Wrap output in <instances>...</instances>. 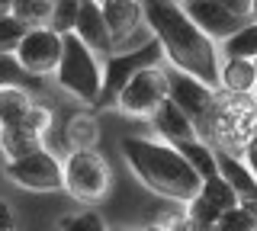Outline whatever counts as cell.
<instances>
[{
    "label": "cell",
    "mask_w": 257,
    "mask_h": 231,
    "mask_svg": "<svg viewBox=\"0 0 257 231\" xmlns=\"http://www.w3.org/2000/svg\"><path fill=\"white\" fill-rule=\"evenodd\" d=\"M142 10H145V23H148L155 42L164 52V58L180 74L196 77L199 84L219 90L222 65H219L215 42L193 26L190 17L183 13V7L171 4V0H151V4H142Z\"/></svg>",
    "instance_id": "cell-1"
},
{
    "label": "cell",
    "mask_w": 257,
    "mask_h": 231,
    "mask_svg": "<svg viewBox=\"0 0 257 231\" xmlns=\"http://www.w3.org/2000/svg\"><path fill=\"white\" fill-rule=\"evenodd\" d=\"M122 154L128 167L135 170L148 189L158 196L174 199V202H193L203 189V180L196 170L183 161V154L164 141H148V138H122Z\"/></svg>",
    "instance_id": "cell-2"
},
{
    "label": "cell",
    "mask_w": 257,
    "mask_h": 231,
    "mask_svg": "<svg viewBox=\"0 0 257 231\" xmlns=\"http://www.w3.org/2000/svg\"><path fill=\"white\" fill-rule=\"evenodd\" d=\"M58 84L71 97H77L80 103H100V90H103V68L96 61V55L90 49L77 42V36H64V49H61V61L55 71Z\"/></svg>",
    "instance_id": "cell-3"
},
{
    "label": "cell",
    "mask_w": 257,
    "mask_h": 231,
    "mask_svg": "<svg viewBox=\"0 0 257 231\" xmlns=\"http://www.w3.org/2000/svg\"><path fill=\"white\" fill-rule=\"evenodd\" d=\"M64 189L80 202H100L109 189V167L96 151H71L64 157Z\"/></svg>",
    "instance_id": "cell-4"
},
{
    "label": "cell",
    "mask_w": 257,
    "mask_h": 231,
    "mask_svg": "<svg viewBox=\"0 0 257 231\" xmlns=\"http://www.w3.org/2000/svg\"><path fill=\"white\" fill-rule=\"evenodd\" d=\"M161 45L151 39L148 45H142V49L135 52H122V55H112L106 58V65H103V90H100V103L96 106H116L119 93L125 90V84L132 81L139 71L145 68H155L161 61Z\"/></svg>",
    "instance_id": "cell-5"
},
{
    "label": "cell",
    "mask_w": 257,
    "mask_h": 231,
    "mask_svg": "<svg viewBox=\"0 0 257 231\" xmlns=\"http://www.w3.org/2000/svg\"><path fill=\"white\" fill-rule=\"evenodd\" d=\"M100 10H103V20H106L112 49L119 55L135 52V49H142V45H148L151 39H155L151 29H148V23H145L142 4H132V0H109V4H100Z\"/></svg>",
    "instance_id": "cell-6"
},
{
    "label": "cell",
    "mask_w": 257,
    "mask_h": 231,
    "mask_svg": "<svg viewBox=\"0 0 257 231\" xmlns=\"http://www.w3.org/2000/svg\"><path fill=\"white\" fill-rule=\"evenodd\" d=\"M167 100H171L196 129H206L219 93H215L212 87L199 84L196 77H187V74H180V71H167Z\"/></svg>",
    "instance_id": "cell-7"
},
{
    "label": "cell",
    "mask_w": 257,
    "mask_h": 231,
    "mask_svg": "<svg viewBox=\"0 0 257 231\" xmlns=\"http://www.w3.org/2000/svg\"><path fill=\"white\" fill-rule=\"evenodd\" d=\"M7 177L26 189H39V193L64 189V164L45 148H36L20 161H7Z\"/></svg>",
    "instance_id": "cell-8"
},
{
    "label": "cell",
    "mask_w": 257,
    "mask_h": 231,
    "mask_svg": "<svg viewBox=\"0 0 257 231\" xmlns=\"http://www.w3.org/2000/svg\"><path fill=\"white\" fill-rule=\"evenodd\" d=\"M167 100V71L164 68H145L132 81L125 84V90L119 93L116 106L128 116H155V109Z\"/></svg>",
    "instance_id": "cell-9"
},
{
    "label": "cell",
    "mask_w": 257,
    "mask_h": 231,
    "mask_svg": "<svg viewBox=\"0 0 257 231\" xmlns=\"http://www.w3.org/2000/svg\"><path fill=\"white\" fill-rule=\"evenodd\" d=\"M61 49H64V39L55 36L52 29H29V33L23 36V42L16 45L13 55L32 77H45V74H55V71H58Z\"/></svg>",
    "instance_id": "cell-10"
},
{
    "label": "cell",
    "mask_w": 257,
    "mask_h": 231,
    "mask_svg": "<svg viewBox=\"0 0 257 231\" xmlns=\"http://www.w3.org/2000/svg\"><path fill=\"white\" fill-rule=\"evenodd\" d=\"M183 7V13L190 17V23L199 29L203 36H209L215 42H228L235 33H241V29L247 26L244 20H238V17H231L228 13V7L222 4V0H187V4H180Z\"/></svg>",
    "instance_id": "cell-11"
},
{
    "label": "cell",
    "mask_w": 257,
    "mask_h": 231,
    "mask_svg": "<svg viewBox=\"0 0 257 231\" xmlns=\"http://www.w3.org/2000/svg\"><path fill=\"white\" fill-rule=\"evenodd\" d=\"M215 161H219V177L231 186L238 205L247 209L257 218V180H254V173L247 170V164L241 161L238 154H231V151H219Z\"/></svg>",
    "instance_id": "cell-12"
},
{
    "label": "cell",
    "mask_w": 257,
    "mask_h": 231,
    "mask_svg": "<svg viewBox=\"0 0 257 231\" xmlns=\"http://www.w3.org/2000/svg\"><path fill=\"white\" fill-rule=\"evenodd\" d=\"M74 36L84 49H90L93 55H106L112 58L116 49H112V39H109V29H106V20H103V10L100 4L93 0H84L77 10V23H74Z\"/></svg>",
    "instance_id": "cell-13"
},
{
    "label": "cell",
    "mask_w": 257,
    "mask_h": 231,
    "mask_svg": "<svg viewBox=\"0 0 257 231\" xmlns=\"http://www.w3.org/2000/svg\"><path fill=\"white\" fill-rule=\"evenodd\" d=\"M151 122H155V129L161 132L164 145H171V148H180V145H187V141L196 138V125H193L171 100H164V103L155 109Z\"/></svg>",
    "instance_id": "cell-14"
},
{
    "label": "cell",
    "mask_w": 257,
    "mask_h": 231,
    "mask_svg": "<svg viewBox=\"0 0 257 231\" xmlns=\"http://www.w3.org/2000/svg\"><path fill=\"white\" fill-rule=\"evenodd\" d=\"M219 87H225L231 97H247L251 90H257V71H254V61L225 58L222 68H219Z\"/></svg>",
    "instance_id": "cell-15"
},
{
    "label": "cell",
    "mask_w": 257,
    "mask_h": 231,
    "mask_svg": "<svg viewBox=\"0 0 257 231\" xmlns=\"http://www.w3.org/2000/svg\"><path fill=\"white\" fill-rule=\"evenodd\" d=\"M0 90H42V77H32L26 68L16 61L13 52L0 55Z\"/></svg>",
    "instance_id": "cell-16"
},
{
    "label": "cell",
    "mask_w": 257,
    "mask_h": 231,
    "mask_svg": "<svg viewBox=\"0 0 257 231\" xmlns=\"http://www.w3.org/2000/svg\"><path fill=\"white\" fill-rule=\"evenodd\" d=\"M64 138H68L71 151H93V145L100 141V125L90 113H77L64 125Z\"/></svg>",
    "instance_id": "cell-17"
},
{
    "label": "cell",
    "mask_w": 257,
    "mask_h": 231,
    "mask_svg": "<svg viewBox=\"0 0 257 231\" xmlns=\"http://www.w3.org/2000/svg\"><path fill=\"white\" fill-rule=\"evenodd\" d=\"M177 151H180L183 161H187L193 170H196V177H199V180H212V177H219V161H215V151L209 148L206 141L193 138V141H187V145H180Z\"/></svg>",
    "instance_id": "cell-18"
},
{
    "label": "cell",
    "mask_w": 257,
    "mask_h": 231,
    "mask_svg": "<svg viewBox=\"0 0 257 231\" xmlns=\"http://www.w3.org/2000/svg\"><path fill=\"white\" fill-rule=\"evenodd\" d=\"M52 7L48 0H13L10 4V17L26 29H45L52 20Z\"/></svg>",
    "instance_id": "cell-19"
},
{
    "label": "cell",
    "mask_w": 257,
    "mask_h": 231,
    "mask_svg": "<svg viewBox=\"0 0 257 231\" xmlns=\"http://www.w3.org/2000/svg\"><path fill=\"white\" fill-rule=\"evenodd\" d=\"M0 148H4V154H10V161H20V157L32 154L36 148H42V141L36 135H29L26 129H20V125H4L0 129Z\"/></svg>",
    "instance_id": "cell-20"
},
{
    "label": "cell",
    "mask_w": 257,
    "mask_h": 231,
    "mask_svg": "<svg viewBox=\"0 0 257 231\" xmlns=\"http://www.w3.org/2000/svg\"><path fill=\"white\" fill-rule=\"evenodd\" d=\"M32 109V93L26 90H0V122L20 125Z\"/></svg>",
    "instance_id": "cell-21"
},
{
    "label": "cell",
    "mask_w": 257,
    "mask_h": 231,
    "mask_svg": "<svg viewBox=\"0 0 257 231\" xmlns=\"http://www.w3.org/2000/svg\"><path fill=\"white\" fill-rule=\"evenodd\" d=\"M225 58H241V61H254L257 58V23H247L241 33H235L228 42H222Z\"/></svg>",
    "instance_id": "cell-22"
},
{
    "label": "cell",
    "mask_w": 257,
    "mask_h": 231,
    "mask_svg": "<svg viewBox=\"0 0 257 231\" xmlns=\"http://www.w3.org/2000/svg\"><path fill=\"white\" fill-rule=\"evenodd\" d=\"M199 196H203V199H206V202L212 205V209L219 212V215L238 205V199H235V193H231V186H228V183H225L222 177L203 180V189H199Z\"/></svg>",
    "instance_id": "cell-23"
},
{
    "label": "cell",
    "mask_w": 257,
    "mask_h": 231,
    "mask_svg": "<svg viewBox=\"0 0 257 231\" xmlns=\"http://www.w3.org/2000/svg\"><path fill=\"white\" fill-rule=\"evenodd\" d=\"M77 10H80V0H58L52 7V20H48L45 29H52L55 36H74V23H77Z\"/></svg>",
    "instance_id": "cell-24"
},
{
    "label": "cell",
    "mask_w": 257,
    "mask_h": 231,
    "mask_svg": "<svg viewBox=\"0 0 257 231\" xmlns=\"http://www.w3.org/2000/svg\"><path fill=\"white\" fill-rule=\"evenodd\" d=\"M215 231H257V218L247 209L235 205V209H228V212L219 215V225H215Z\"/></svg>",
    "instance_id": "cell-25"
},
{
    "label": "cell",
    "mask_w": 257,
    "mask_h": 231,
    "mask_svg": "<svg viewBox=\"0 0 257 231\" xmlns=\"http://www.w3.org/2000/svg\"><path fill=\"white\" fill-rule=\"evenodd\" d=\"M61 231H106V225L96 212H77L61 221Z\"/></svg>",
    "instance_id": "cell-26"
},
{
    "label": "cell",
    "mask_w": 257,
    "mask_h": 231,
    "mask_svg": "<svg viewBox=\"0 0 257 231\" xmlns=\"http://www.w3.org/2000/svg\"><path fill=\"white\" fill-rule=\"evenodd\" d=\"M244 164H247V170H251L254 180H257V132H254V138L244 145Z\"/></svg>",
    "instance_id": "cell-27"
},
{
    "label": "cell",
    "mask_w": 257,
    "mask_h": 231,
    "mask_svg": "<svg viewBox=\"0 0 257 231\" xmlns=\"http://www.w3.org/2000/svg\"><path fill=\"white\" fill-rule=\"evenodd\" d=\"M0 231H16V218H13V209L0 199Z\"/></svg>",
    "instance_id": "cell-28"
},
{
    "label": "cell",
    "mask_w": 257,
    "mask_h": 231,
    "mask_svg": "<svg viewBox=\"0 0 257 231\" xmlns=\"http://www.w3.org/2000/svg\"><path fill=\"white\" fill-rule=\"evenodd\" d=\"M142 231H171V228H164V225L158 221V225H148V228H142Z\"/></svg>",
    "instance_id": "cell-29"
},
{
    "label": "cell",
    "mask_w": 257,
    "mask_h": 231,
    "mask_svg": "<svg viewBox=\"0 0 257 231\" xmlns=\"http://www.w3.org/2000/svg\"><path fill=\"white\" fill-rule=\"evenodd\" d=\"M254 109H257V90H254Z\"/></svg>",
    "instance_id": "cell-30"
},
{
    "label": "cell",
    "mask_w": 257,
    "mask_h": 231,
    "mask_svg": "<svg viewBox=\"0 0 257 231\" xmlns=\"http://www.w3.org/2000/svg\"><path fill=\"white\" fill-rule=\"evenodd\" d=\"M254 71H257V58H254Z\"/></svg>",
    "instance_id": "cell-31"
},
{
    "label": "cell",
    "mask_w": 257,
    "mask_h": 231,
    "mask_svg": "<svg viewBox=\"0 0 257 231\" xmlns=\"http://www.w3.org/2000/svg\"><path fill=\"white\" fill-rule=\"evenodd\" d=\"M0 129H4V122H0Z\"/></svg>",
    "instance_id": "cell-32"
}]
</instances>
